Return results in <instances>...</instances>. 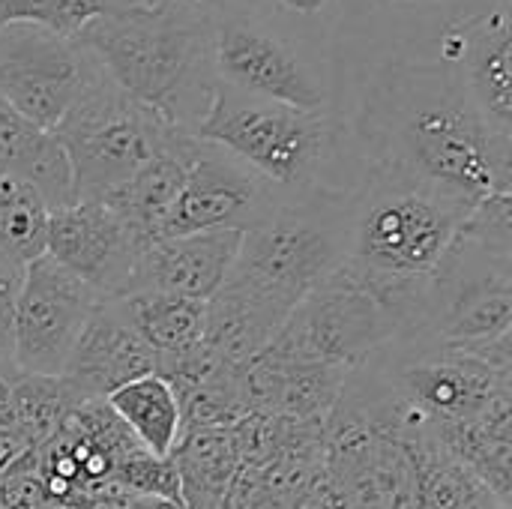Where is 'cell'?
Wrapping results in <instances>:
<instances>
[{
	"instance_id": "d6a6232c",
	"label": "cell",
	"mask_w": 512,
	"mask_h": 509,
	"mask_svg": "<svg viewBox=\"0 0 512 509\" xmlns=\"http://www.w3.org/2000/svg\"><path fill=\"white\" fill-rule=\"evenodd\" d=\"M486 509H510V507H507V504H501V501H492Z\"/></svg>"
},
{
	"instance_id": "f1b7e54d",
	"label": "cell",
	"mask_w": 512,
	"mask_h": 509,
	"mask_svg": "<svg viewBox=\"0 0 512 509\" xmlns=\"http://www.w3.org/2000/svg\"><path fill=\"white\" fill-rule=\"evenodd\" d=\"M279 9H288L294 15H321L330 0H270Z\"/></svg>"
},
{
	"instance_id": "8fae6325",
	"label": "cell",
	"mask_w": 512,
	"mask_h": 509,
	"mask_svg": "<svg viewBox=\"0 0 512 509\" xmlns=\"http://www.w3.org/2000/svg\"><path fill=\"white\" fill-rule=\"evenodd\" d=\"M99 66L75 39L33 24H0V99L39 129L54 132Z\"/></svg>"
},
{
	"instance_id": "ffe728a7",
	"label": "cell",
	"mask_w": 512,
	"mask_h": 509,
	"mask_svg": "<svg viewBox=\"0 0 512 509\" xmlns=\"http://www.w3.org/2000/svg\"><path fill=\"white\" fill-rule=\"evenodd\" d=\"M171 462L183 507L219 509L243 459L231 429H192L180 435Z\"/></svg>"
},
{
	"instance_id": "4fadbf2b",
	"label": "cell",
	"mask_w": 512,
	"mask_h": 509,
	"mask_svg": "<svg viewBox=\"0 0 512 509\" xmlns=\"http://www.w3.org/2000/svg\"><path fill=\"white\" fill-rule=\"evenodd\" d=\"M291 201L270 180L234 159L216 144L198 138L195 159L189 165L180 198L165 222L162 237H186L207 231L246 234L279 213Z\"/></svg>"
},
{
	"instance_id": "5bb4252c",
	"label": "cell",
	"mask_w": 512,
	"mask_h": 509,
	"mask_svg": "<svg viewBox=\"0 0 512 509\" xmlns=\"http://www.w3.org/2000/svg\"><path fill=\"white\" fill-rule=\"evenodd\" d=\"M147 246L102 201H75L51 210L45 255L90 285L99 300H123Z\"/></svg>"
},
{
	"instance_id": "f546056e",
	"label": "cell",
	"mask_w": 512,
	"mask_h": 509,
	"mask_svg": "<svg viewBox=\"0 0 512 509\" xmlns=\"http://www.w3.org/2000/svg\"><path fill=\"white\" fill-rule=\"evenodd\" d=\"M129 509H186L183 504H171V501H156V498H135Z\"/></svg>"
},
{
	"instance_id": "4316f807",
	"label": "cell",
	"mask_w": 512,
	"mask_h": 509,
	"mask_svg": "<svg viewBox=\"0 0 512 509\" xmlns=\"http://www.w3.org/2000/svg\"><path fill=\"white\" fill-rule=\"evenodd\" d=\"M114 480L138 498L180 504V483H177L171 456L159 459V456H150L147 450H138L126 462H120V468L114 471Z\"/></svg>"
},
{
	"instance_id": "603a6c76",
	"label": "cell",
	"mask_w": 512,
	"mask_h": 509,
	"mask_svg": "<svg viewBox=\"0 0 512 509\" xmlns=\"http://www.w3.org/2000/svg\"><path fill=\"white\" fill-rule=\"evenodd\" d=\"M78 402L63 378H39L15 372L9 384V417L21 438L39 450L45 447L75 414Z\"/></svg>"
},
{
	"instance_id": "83f0119b",
	"label": "cell",
	"mask_w": 512,
	"mask_h": 509,
	"mask_svg": "<svg viewBox=\"0 0 512 509\" xmlns=\"http://www.w3.org/2000/svg\"><path fill=\"white\" fill-rule=\"evenodd\" d=\"M21 267L0 261V366L12 363L15 348V300L21 288Z\"/></svg>"
},
{
	"instance_id": "7402d4cb",
	"label": "cell",
	"mask_w": 512,
	"mask_h": 509,
	"mask_svg": "<svg viewBox=\"0 0 512 509\" xmlns=\"http://www.w3.org/2000/svg\"><path fill=\"white\" fill-rule=\"evenodd\" d=\"M123 309L156 357V372L192 351L204 339V303L168 297V294H135L123 297Z\"/></svg>"
},
{
	"instance_id": "1f68e13d",
	"label": "cell",
	"mask_w": 512,
	"mask_h": 509,
	"mask_svg": "<svg viewBox=\"0 0 512 509\" xmlns=\"http://www.w3.org/2000/svg\"><path fill=\"white\" fill-rule=\"evenodd\" d=\"M141 6H153V3H159V0H138ZM201 3H207V6H219V0H201Z\"/></svg>"
},
{
	"instance_id": "d4e9b609",
	"label": "cell",
	"mask_w": 512,
	"mask_h": 509,
	"mask_svg": "<svg viewBox=\"0 0 512 509\" xmlns=\"http://www.w3.org/2000/svg\"><path fill=\"white\" fill-rule=\"evenodd\" d=\"M138 0H0V24H33L63 39L111 12L129 9Z\"/></svg>"
},
{
	"instance_id": "9a60e30c",
	"label": "cell",
	"mask_w": 512,
	"mask_h": 509,
	"mask_svg": "<svg viewBox=\"0 0 512 509\" xmlns=\"http://www.w3.org/2000/svg\"><path fill=\"white\" fill-rule=\"evenodd\" d=\"M156 375V357L132 327L123 300H102L81 330L66 369L63 384L78 405L105 402L114 390Z\"/></svg>"
},
{
	"instance_id": "5b68a950",
	"label": "cell",
	"mask_w": 512,
	"mask_h": 509,
	"mask_svg": "<svg viewBox=\"0 0 512 509\" xmlns=\"http://www.w3.org/2000/svg\"><path fill=\"white\" fill-rule=\"evenodd\" d=\"M192 135L222 147L291 198L348 189L333 177L345 156V126L327 111H300L216 81Z\"/></svg>"
},
{
	"instance_id": "d6986e66",
	"label": "cell",
	"mask_w": 512,
	"mask_h": 509,
	"mask_svg": "<svg viewBox=\"0 0 512 509\" xmlns=\"http://www.w3.org/2000/svg\"><path fill=\"white\" fill-rule=\"evenodd\" d=\"M0 177L30 186L51 210L75 204L72 171L57 138L48 129H39L36 123L21 117L3 99H0Z\"/></svg>"
},
{
	"instance_id": "52a82bcc",
	"label": "cell",
	"mask_w": 512,
	"mask_h": 509,
	"mask_svg": "<svg viewBox=\"0 0 512 509\" xmlns=\"http://www.w3.org/2000/svg\"><path fill=\"white\" fill-rule=\"evenodd\" d=\"M396 336L390 309L342 267L297 303L264 354L351 375Z\"/></svg>"
},
{
	"instance_id": "44dd1931",
	"label": "cell",
	"mask_w": 512,
	"mask_h": 509,
	"mask_svg": "<svg viewBox=\"0 0 512 509\" xmlns=\"http://www.w3.org/2000/svg\"><path fill=\"white\" fill-rule=\"evenodd\" d=\"M105 405L126 426V432L159 459H168L183 435L180 402L171 384L159 375H144L120 390H114Z\"/></svg>"
},
{
	"instance_id": "484cf974",
	"label": "cell",
	"mask_w": 512,
	"mask_h": 509,
	"mask_svg": "<svg viewBox=\"0 0 512 509\" xmlns=\"http://www.w3.org/2000/svg\"><path fill=\"white\" fill-rule=\"evenodd\" d=\"M456 237L492 255L512 258V189H498L477 201L459 225Z\"/></svg>"
},
{
	"instance_id": "8992f818",
	"label": "cell",
	"mask_w": 512,
	"mask_h": 509,
	"mask_svg": "<svg viewBox=\"0 0 512 509\" xmlns=\"http://www.w3.org/2000/svg\"><path fill=\"white\" fill-rule=\"evenodd\" d=\"M174 126L99 72L54 126L72 171L75 201H102L129 183L174 135Z\"/></svg>"
},
{
	"instance_id": "ba28073f",
	"label": "cell",
	"mask_w": 512,
	"mask_h": 509,
	"mask_svg": "<svg viewBox=\"0 0 512 509\" xmlns=\"http://www.w3.org/2000/svg\"><path fill=\"white\" fill-rule=\"evenodd\" d=\"M213 78L237 93L282 102L300 111H327L330 87L321 69L267 15L216 6L210 36Z\"/></svg>"
},
{
	"instance_id": "6da1fadb",
	"label": "cell",
	"mask_w": 512,
	"mask_h": 509,
	"mask_svg": "<svg viewBox=\"0 0 512 509\" xmlns=\"http://www.w3.org/2000/svg\"><path fill=\"white\" fill-rule=\"evenodd\" d=\"M354 138L363 165L408 174L468 207L512 189V138L483 120L444 60L384 66L363 96Z\"/></svg>"
},
{
	"instance_id": "3957f363",
	"label": "cell",
	"mask_w": 512,
	"mask_h": 509,
	"mask_svg": "<svg viewBox=\"0 0 512 509\" xmlns=\"http://www.w3.org/2000/svg\"><path fill=\"white\" fill-rule=\"evenodd\" d=\"M213 12L216 6L201 0L135 3L96 18L75 42H81L132 99L192 132L216 84L210 69Z\"/></svg>"
},
{
	"instance_id": "277c9868",
	"label": "cell",
	"mask_w": 512,
	"mask_h": 509,
	"mask_svg": "<svg viewBox=\"0 0 512 509\" xmlns=\"http://www.w3.org/2000/svg\"><path fill=\"white\" fill-rule=\"evenodd\" d=\"M351 186L291 198L273 219L240 237L222 288L246 297L276 321L348 261Z\"/></svg>"
},
{
	"instance_id": "30bf717a",
	"label": "cell",
	"mask_w": 512,
	"mask_h": 509,
	"mask_svg": "<svg viewBox=\"0 0 512 509\" xmlns=\"http://www.w3.org/2000/svg\"><path fill=\"white\" fill-rule=\"evenodd\" d=\"M507 333H512V258L456 237L432 279L423 336L408 345L468 351Z\"/></svg>"
},
{
	"instance_id": "e0dca14e",
	"label": "cell",
	"mask_w": 512,
	"mask_h": 509,
	"mask_svg": "<svg viewBox=\"0 0 512 509\" xmlns=\"http://www.w3.org/2000/svg\"><path fill=\"white\" fill-rule=\"evenodd\" d=\"M462 36L459 60L450 63L459 69L474 105L483 120L504 138H512L510 99V9L507 3L492 6L474 18L456 21Z\"/></svg>"
},
{
	"instance_id": "9c48e42d",
	"label": "cell",
	"mask_w": 512,
	"mask_h": 509,
	"mask_svg": "<svg viewBox=\"0 0 512 509\" xmlns=\"http://www.w3.org/2000/svg\"><path fill=\"white\" fill-rule=\"evenodd\" d=\"M369 366L429 429L474 423L501 393L512 390V375L447 345L390 342Z\"/></svg>"
},
{
	"instance_id": "cb8c5ba5",
	"label": "cell",
	"mask_w": 512,
	"mask_h": 509,
	"mask_svg": "<svg viewBox=\"0 0 512 509\" xmlns=\"http://www.w3.org/2000/svg\"><path fill=\"white\" fill-rule=\"evenodd\" d=\"M51 207L18 180L0 177V261L27 267L45 255Z\"/></svg>"
},
{
	"instance_id": "7c38bea8",
	"label": "cell",
	"mask_w": 512,
	"mask_h": 509,
	"mask_svg": "<svg viewBox=\"0 0 512 509\" xmlns=\"http://www.w3.org/2000/svg\"><path fill=\"white\" fill-rule=\"evenodd\" d=\"M99 303L102 300L90 285L75 279L48 255L27 264L15 300V372L60 378Z\"/></svg>"
},
{
	"instance_id": "ac0fdd59",
	"label": "cell",
	"mask_w": 512,
	"mask_h": 509,
	"mask_svg": "<svg viewBox=\"0 0 512 509\" xmlns=\"http://www.w3.org/2000/svg\"><path fill=\"white\" fill-rule=\"evenodd\" d=\"M195 150L198 138L189 129H174L168 144L129 183L102 198V204H108L144 246L162 240L165 222L180 198Z\"/></svg>"
},
{
	"instance_id": "4dcf8cb0",
	"label": "cell",
	"mask_w": 512,
	"mask_h": 509,
	"mask_svg": "<svg viewBox=\"0 0 512 509\" xmlns=\"http://www.w3.org/2000/svg\"><path fill=\"white\" fill-rule=\"evenodd\" d=\"M222 6H231V9H252V12H261L270 0H219Z\"/></svg>"
},
{
	"instance_id": "2e32d148",
	"label": "cell",
	"mask_w": 512,
	"mask_h": 509,
	"mask_svg": "<svg viewBox=\"0 0 512 509\" xmlns=\"http://www.w3.org/2000/svg\"><path fill=\"white\" fill-rule=\"evenodd\" d=\"M240 237L237 231H207L150 243L132 270L126 297L168 294L207 303L222 288L237 258Z\"/></svg>"
},
{
	"instance_id": "7a4b0ae2",
	"label": "cell",
	"mask_w": 512,
	"mask_h": 509,
	"mask_svg": "<svg viewBox=\"0 0 512 509\" xmlns=\"http://www.w3.org/2000/svg\"><path fill=\"white\" fill-rule=\"evenodd\" d=\"M468 204L390 168L363 165L351 186L345 270L396 318L393 342H420L432 279L447 258Z\"/></svg>"
}]
</instances>
